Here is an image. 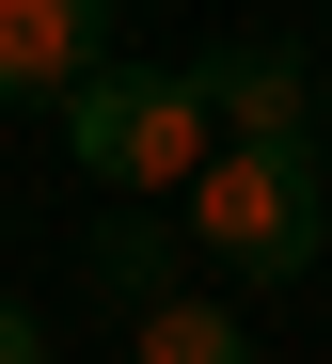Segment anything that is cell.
Returning <instances> with one entry per match:
<instances>
[{"mask_svg":"<svg viewBox=\"0 0 332 364\" xmlns=\"http://www.w3.org/2000/svg\"><path fill=\"white\" fill-rule=\"evenodd\" d=\"M80 64H111V0H0V95L63 111Z\"/></svg>","mask_w":332,"mask_h":364,"instance_id":"cell-3","label":"cell"},{"mask_svg":"<svg viewBox=\"0 0 332 364\" xmlns=\"http://www.w3.org/2000/svg\"><path fill=\"white\" fill-rule=\"evenodd\" d=\"M174 222H190V254L222 285H301L316 237H332V143L316 127H206Z\"/></svg>","mask_w":332,"mask_h":364,"instance_id":"cell-1","label":"cell"},{"mask_svg":"<svg viewBox=\"0 0 332 364\" xmlns=\"http://www.w3.org/2000/svg\"><path fill=\"white\" fill-rule=\"evenodd\" d=\"M0 364H48V317H32L16 285H0Z\"/></svg>","mask_w":332,"mask_h":364,"instance_id":"cell-7","label":"cell"},{"mask_svg":"<svg viewBox=\"0 0 332 364\" xmlns=\"http://www.w3.org/2000/svg\"><path fill=\"white\" fill-rule=\"evenodd\" d=\"M127 364H253V333L222 317V301L174 285V301H143V348H127Z\"/></svg>","mask_w":332,"mask_h":364,"instance_id":"cell-6","label":"cell"},{"mask_svg":"<svg viewBox=\"0 0 332 364\" xmlns=\"http://www.w3.org/2000/svg\"><path fill=\"white\" fill-rule=\"evenodd\" d=\"M316 111H332V80H316Z\"/></svg>","mask_w":332,"mask_h":364,"instance_id":"cell-9","label":"cell"},{"mask_svg":"<svg viewBox=\"0 0 332 364\" xmlns=\"http://www.w3.org/2000/svg\"><path fill=\"white\" fill-rule=\"evenodd\" d=\"M63 159L95 174V191L127 206V191H190V159H206V95H190V64H80V95H63Z\"/></svg>","mask_w":332,"mask_h":364,"instance_id":"cell-2","label":"cell"},{"mask_svg":"<svg viewBox=\"0 0 332 364\" xmlns=\"http://www.w3.org/2000/svg\"><path fill=\"white\" fill-rule=\"evenodd\" d=\"M0 237H16V206H0Z\"/></svg>","mask_w":332,"mask_h":364,"instance_id":"cell-8","label":"cell"},{"mask_svg":"<svg viewBox=\"0 0 332 364\" xmlns=\"http://www.w3.org/2000/svg\"><path fill=\"white\" fill-rule=\"evenodd\" d=\"M174 269H190V222H159V191H127V222H95V285L143 317V301H174Z\"/></svg>","mask_w":332,"mask_h":364,"instance_id":"cell-5","label":"cell"},{"mask_svg":"<svg viewBox=\"0 0 332 364\" xmlns=\"http://www.w3.org/2000/svg\"><path fill=\"white\" fill-rule=\"evenodd\" d=\"M190 95H206V127H316V64H301L285 32L206 48V64H190Z\"/></svg>","mask_w":332,"mask_h":364,"instance_id":"cell-4","label":"cell"}]
</instances>
